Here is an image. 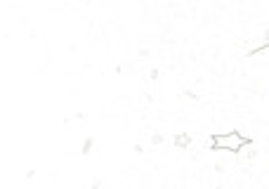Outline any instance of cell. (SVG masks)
Returning <instances> with one entry per match:
<instances>
[{
	"instance_id": "5b68a950",
	"label": "cell",
	"mask_w": 269,
	"mask_h": 189,
	"mask_svg": "<svg viewBox=\"0 0 269 189\" xmlns=\"http://www.w3.org/2000/svg\"><path fill=\"white\" fill-rule=\"evenodd\" d=\"M92 189H102V182H99V180H94V182H92Z\"/></svg>"
},
{
	"instance_id": "277c9868",
	"label": "cell",
	"mask_w": 269,
	"mask_h": 189,
	"mask_svg": "<svg viewBox=\"0 0 269 189\" xmlns=\"http://www.w3.org/2000/svg\"><path fill=\"white\" fill-rule=\"evenodd\" d=\"M163 142H165V137H163V135H158V133H156V135H151V144H154V147H161Z\"/></svg>"
},
{
	"instance_id": "7a4b0ae2",
	"label": "cell",
	"mask_w": 269,
	"mask_h": 189,
	"mask_svg": "<svg viewBox=\"0 0 269 189\" xmlns=\"http://www.w3.org/2000/svg\"><path fill=\"white\" fill-rule=\"evenodd\" d=\"M189 144H191V135H187V133H179V135H175V147L177 149H187Z\"/></svg>"
},
{
	"instance_id": "6da1fadb",
	"label": "cell",
	"mask_w": 269,
	"mask_h": 189,
	"mask_svg": "<svg viewBox=\"0 0 269 189\" xmlns=\"http://www.w3.org/2000/svg\"><path fill=\"white\" fill-rule=\"evenodd\" d=\"M248 137L239 133V130H231V133H213L210 137V144L208 149L210 151H229V154H239L243 147H246Z\"/></svg>"
},
{
	"instance_id": "3957f363",
	"label": "cell",
	"mask_w": 269,
	"mask_h": 189,
	"mask_svg": "<svg viewBox=\"0 0 269 189\" xmlns=\"http://www.w3.org/2000/svg\"><path fill=\"white\" fill-rule=\"evenodd\" d=\"M92 147H94V140H92V137H88V140L83 142V151H81V154H85V156H88V154L92 151Z\"/></svg>"
}]
</instances>
